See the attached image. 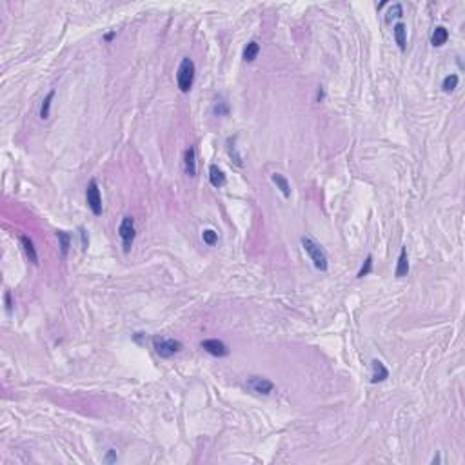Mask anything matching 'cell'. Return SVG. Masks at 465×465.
Instances as JSON below:
<instances>
[{
  "label": "cell",
  "instance_id": "cell-1",
  "mask_svg": "<svg viewBox=\"0 0 465 465\" xmlns=\"http://www.w3.org/2000/svg\"><path fill=\"white\" fill-rule=\"evenodd\" d=\"M300 242L304 251L309 255V258H311V262H313V265H315L316 269H318V271H327V269H329V262H327V255H325V251L322 249V245L318 242H315L311 236H302Z\"/></svg>",
  "mask_w": 465,
  "mask_h": 465
},
{
  "label": "cell",
  "instance_id": "cell-2",
  "mask_svg": "<svg viewBox=\"0 0 465 465\" xmlns=\"http://www.w3.org/2000/svg\"><path fill=\"white\" fill-rule=\"evenodd\" d=\"M194 73H196V69H194L193 60L189 57L182 58L178 73H176V84H178V89L182 93H189V91H191L193 82H194Z\"/></svg>",
  "mask_w": 465,
  "mask_h": 465
},
{
  "label": "cell",
  "instance_id": "cell-3",
  "mask_svg": "<svg viewBox=\"0 0 465 465\" xmlns=\"http://www.w3.org/2000/svg\"><path fill=\"white\" fill-rule=\"evenodd\" d=\"M153 347H155V353L160 358H171L182 351V342L175 340V338L157 337L153 338Z\"/></svg>",
  "mask_w": 465,
  "mask_h": 465
},
{
  "label": "cell",
  "instance_id": "cell-4",
  "mask_svg": "<svg viewBox=\"0 0 465 465\" xmlns=\"http://www.w3.org/2000/svg\"><path fill=\"white\" fill-rule=\"evenodd\" d=\"M118 236L122 238V245H124V253H129L131 245L135 242L136 229H135V218L133 216H124L118 227Z\"/></svg>",
  "mask_w": 465,
  "mask_h": 465
},
{
  "label": "cell",
  "instance_id": "cell-5",
  "mask_svg": "<svg viewBox=\"0 0 465 465\" xmlns=\"http://www.w3.org/2000/svg\"><path fill=\"white\" fill-rule=\"evenodd\" d=\"M86 200L89 209H91V213H93L95 216H100L104 208H102V194H100V189H98L96 180H89V184H87L86 187Z\"/></svg>",
  "mask_w": 465,
  "mask_h": 465
},
{
  "label": "cell",
  "instance_id": "cell-6",
  "mask_svg": "<svg viewBox=\"0 0 465 465\" xmlns=\"http://www.w3.org/2000/svg\"><path fill=\"white\" fill-rule=\"evenodd\" d=\"M202 349L209 353L211 356L216 358H224L229 354V347L224 344L222 340H216V338H208V340H202Z\"/></svg>",
  "mask_w": 465,
  "mask_h": 465
},
{
  "label": "cell",
  "instance_id": "cell-7",
  "mask_svg": "<svg viewBox=\"0 0 465 465\" xmlns=\"http://www.w3.org/2000/svg\"><path fill=\"white\" fill-rule=\"evenodd\" d=\"M247 387H249L253 393L262 394V396H269L274 391V384L271 380L262 378V376H251L247 380Z\"/></svg>",
  "mask_w": 465,
  "mask_h": 465
},
{
  "label": "cell",
  "instance_id": "cell-8",
  "mask_svg": "<svg viewBox=\"0 0 465 465\" xmlns=\"http://www.w3.org/2000/svg\"><path fill=\"white\" fill-rule=\"evenodd\" d=\"M184 169H186L187 176H191V178L196 176V151L194 147H187L184 153Z\"/></svg>",
  "mask_w": 465,
  "mask_h": 465
},
{
  "label": "cell",
  "instance_id": "cell-9",
  "mask_svg": "<svg viewBox=\"0 0 465 465\" xmlns=\"http://www.w3.org/2000/svg\"><path fill=\"white\" fill-rule=\"evenodd\" d=\"M209 182H211V186L216 187V189H220V187H224L225 184H227L225 173H224L216 164L209 165Z\"/></svg>",
  "mask_w": 465,
  "mask_h": 465
},
{
  "label": "cell",
  "instance_id": "cell-10",
  "mask_svg": "<svg viewBox=\"0 0 465 465\" xmlns=\"http://www.w3.org/2000/svg\"><path fill=\"white\" fill-rule=\"evenodd\" d=\"M393 35H394L396 44H398V48H400V51L407 49V28H405L403 22H396V24H394Z\"/></svg>",
  "mask_w": 465,
  "mask_h": 465
},
{
  "label": "cell",
  "instance_id": "cell-11",
  "mask_svg": "<svg viewBox=\"0 0 465 465\" xmlns=\"http://www.w3.org/2000/svg\"><path fill=\"white\" fill-rule=\"evenodd\" d=\"M371 367H372L371 384H380V382H384V380L389 378V371H387V367L382 364L380 360H372Z\"/></svg>",
  "mask_w": 465,
  "mask_h": 465
},
{
  "label": "cell",
  "instance_id": "cell-12",
  "mask_svg": "<svg viewBox=\"0 0 465 465\" xmlns=\"http://www.w3.org/2000/svg\"><path fill=\"white\" fill-rule=\"evenodd\" d=\"M409 274V257H407V247H401L400 257H398V264L394 269V276L396 278H403Z\"/></svg>",
  "mask_w": 465,
  "mask_h": 465
},
{
  "label": "cell",
  "instance_id": "cell-13",
  "mask_svg": "<svg viewBox=\"0 0 465 465\" xmlns=\"http://www.w3.org/2000/svg\"><path fill=\"white\" fill-rule=\"evenodd\" d=\"M20 243H22V247H24V253H26V257H28L29 262H31L33 265H38V255H36L33 240H31L29 236L24 235V236H20Z\"/></svg>",
  "mask_w": 465,
  "mask_h": 465
},
{
  "label": "cell",
  "instance_id": "cell-14",
  "mask_svg": "<svg viewBox=\"0 0 465 465\" xmlns=\"http://www.w3.org/2000/svg\"><path fill=\"white\" fill-rule=\"evenodd\" d=\"M447 40H449V31H447L444 26H436L434 31H433V36H431V44H433L434 48H442Z\"/></svg>",
  "mask_w": 465,
  "mask_h": 465
},
{
  "label": "cell",
  "instance_id": "cell-15",
  "mask_svg": "<svg viewBox=\"0 0 465 465\" xmlns=\"http://www.w3.org/2000/svg\"><path fill=\"white\" fill-rule=\"evenodd\" d=\"M271 180H273V184L278 187L280 193L284 194L286 198H289V196H291V186H289V182H287V178L284 176V175H280V173H273Z\"/></svg>",
  "mask_w": 465,
  "mask_h": 465
},
{
  "label": "cell",
  "instance_id": "cell-16",
  "mask_svg": "<svg viewBox=\"0 0 465 465\" xmlns=\"http://www.w3.org/2000/svg\"><path fill=\"white\" fill-rule=\"evenodd\" d=\"M227 155H229V158L238 165V167H242L243 162H242V157H240L238 149H236V136H229V138H227Z\"/></svg>",
  "mask_w": 465,
  "mask_h": 465
},
{
  "label": "cell",
  "instance_id": "cell-17",
  "mask_svg": "<svg viewBox=\"0 0 465 465\" xmlns=\"http://www.w3.org/2000/svg\"><path fill=\"white\" fill-rule=\"evenodd\" d=\"M258 53H260V44H258L257 40H251V42L243 48V60H245V62H255Z\"/></svg>",
  "mask_w": 465,
  "mask_h": 465
},
{
  "label": "cell",
  "instance_id": "cell-18",
  "mask_svg": "<svg viewBox=\"0 0 465 465\" xmlns=\"http://www.w3.org/2000/svg\"><path fill=\"white\" fill-rule=\"evenodd\" d=\"M57 238L60 243V251H62V257H67L69 247H71V235L65 233V231H57Z\"/></svg>",
  "mask_w": 465,
  "mask_h": 465
},
{
  "label": "cell",
  "instance_id": "cell-19",
  "mask_svg": "<svg viewBox=\"0 0 465 465\" xmlns=\"http://www.w3.org/2000/svg\"><path fill=\"white\" fill-rule=\"evenodd\" d=\"M458 75H454V73H451V75H447L444 79V82H442V89H444L445 93H452L456 87H458Z\"/></svg>",
  "mask_w": 465,
  "mask_h": 465
},
{
  "label": "cell",
  "instance_id": "cell-20",
  "mask_svg": "<svg viewBox=\"0 0 465 465\" xmlns=\"http://www.w3.org/2000/svg\"><path fill=\"white\" fill-rule=\"evenodd\" d=\"M53 98H55V91H49V93H48V96L44 98L42 108H40V118H42V120H48V118H49L51 102H53Z\"/></svg>",
  "mask_w": 465,
  "mask_h": 465
},
{
  "label": "cell",
  "instance_id": "cell-21",
  "mask_svg": "<svg viewBox=\"0 0 465 465\" xmlns=\"http://www.w3.org/2000/svg\"><path fill=\"white\" fill-rule=\"evenodd\" d=\"M229 104L224 100V98H218V100L215 102V106H213V113H215L216 116H227L229 115Z\"/></svg>",
  "mask_w": 465,
  "mask_h": 465
},
{
  "label": "cell",
  "instance_id": "cell-22",
  "mask_svg": "<svg viewBox=\"0 0 465 465\" xmlns=\"http://www.w3.org/2000/svg\"><path fill=\"white\" fill-rule=\"evenodd\" d=\"M401 15H403V7H401V4H393V6L389 7V11H387L385 24H391L394 18H400Z\"/></svg>",
  "mask_w": 465,
  "mask_h": 465
},
{
  "label": "cell",
  "instance_id": "cell-23",
  "mask_svg": "<svg viewBox=\"0 0 465 465\" xmlns=\"http://www.w3.org/2000/svg\"><path fill=\"white\" fill-rule=\"evenodd\" d=\"M202 240L213 247V245H216V242H218V233L213 229H204L202 231Z\"/></svg>",
  "mask_w": 465,
  "mask_h": 465
},
{
  "label": "cell",
  "instance_id": "cell-24",
  "mask_svg": "<svg viewBox=\"0 0 465 465\" xmlns=\"http://www.w3.org/2000/svg\"><path fill=\"white\" fill-rule=\"evenodd\" d=\"M371 269H372V257L369 255V257L365 258V262H364V265L360 267V271H358V278H364V276H367L369 273H371Z\"/></svg>",
  "mask_w": 465,
  "mask_h": 465
},
{
  "label": "cell",
  "instance_id": "cell-25",
  "mask_svg": "<svg viewBox=\"0 0 465 465\" xmlns=\"http://www.w3.org/2000/svg\"><path fill=\"white\" fill-rule=\"evenodd\" d=\"M80 238H82V249L86 251L89 247V236H87V231L84 227H80Z\"/></svg>",
  "mask_w": 465,
  "mask_h": 465
},
{
  "label": "cell",
  "instance_id": "cell-26",
  "mask_svg": "<svg viewBox=\"0 0 465 465\" xmlns=\"http://www.w3.org/2000/svg\"><path fill=\"white\" fill-rule=\"evenodd\" d=\"M4 302H6V311L11 313L13 311V302H11V293L9 291H6V294H4Z\"/></svg>",
  "mask_w": 465,
  "mask_h": 465
},
{
  "label": "cell",
  "instance_id": "cell-27",
  "mask_svg": "<svg viewBox=\"0 0 465 465\" xmlns=\"http://www.w3.org/2000/svg\"><path fill=\"white\" fill-rule=\"evenodd\" d=\"M106 464H113V462H116V451H113V449H109L108 456H106V460H104Z\"/></svg>",
  "mask_w": 465,
  "mask_h": 465
},
{
  "label": "cell",
  "instance_id": "cell-28",
  "mask_svg": "<svg viewBox=\"0 0 465 465\" xmlns=\"http://www.w3.org/2000/svg\"><path fill=\"white\" fill-rule=\"evenodd\" d=\"M316 96H318V102H322V100H323V89H322V87L318 89V93H316Z\"/></svg>",
  "mask_w": 465,
  "mask_h": 465
},
{
  "label": "cell",
  "instance_id": "cell-29",
  "mask_svg": "<svg viewBox=\"0 0 465 465\" xmlns=\"http://www.w3.org/2000/svg\"><path fill=\"white\" fill-rule=\"evenodd\" d=\"M113 36H115V31L108 33V35H106V40H108V42H109V40H113Z\"/></svg>",
  "mask_w": 465,
  "mask_h": 465
},
{
  "label": "cell",
  "instance_id": "cell-30",
  "mask_svg": "<svg viewBox=\"0 0 465 465\" xmlns=\"http://www.w3.org/2000/svg\"><path fill=\"white\" fill-rule=\"evenodd\" d=\"M433 464H440V456H434V458H433Z\"/></svg>",
  "mask_w": 465,
  "mask_h": 465
}]
</instances>
